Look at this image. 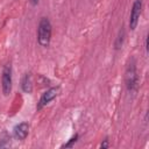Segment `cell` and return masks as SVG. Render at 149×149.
Listing matches in <instances>:
<instances>
[{
	"label": "cell",
	"mask_w": 149,
	"mask_h": 149,
	"mask_svg": "<svg viewBox=\"0 0 149 149\" xmlns=\"http://www.w3.org/2000/svg\"><path fill=\"white\" fill-rule=\"evenodd\" d=\"M51 34H52V26L50 20L45 16L41 17L37 26V43L43 48L49 47L51 41Z\"/></svg>",
	"instance_id": "cell-1"
},
{
	"label": "cell",
	"mask_w": 149,
	"mask_h": 149,
	"mask_svg": "<svg viewBox=\"0 0 149 149\" xmlns=\"http://www.w3.org/2000/svg\"><path fill=\"white\" fill-rule=\"evenodd\" d=\"M125 84H126V88L128 92H136L139 88V74H137V69H136V62L134 58L128 63L126 68Z\"/></svg>",
	"instance_id": "cell-2"
},
{
	"label": "cell",
	"mask_w": 149,
	"mask_h": 149,
	"mask_svg": "<svg viewBox=\"0 0 149 149\" xmlns=\"http://www.w3.org/2000/svg\"><path fill=\"white\" fill-rule=\"evenodd\" d=\"M13 86V79H12V65L10 63H7L1 73V90L5 97H8L12 92Z\"/></svg>",
	"instance_id": "cell-3"
},
{
	"label": "cell",
	"mask_w": 149,
	"mask_h": 149,
	"mask_svg": "<svg viewBox=\"0 0 149 149\" xmlns=\"http://www.w3.org/2000/svg\"><path fill=\"white\" fill-rule=\"evenodd\" d=\"M59 91H61V86L57 85V86H52V87H49L40 98L37 105H36V111H41L43 107H45L48 104H50L58 94H59Z\"/></svg>",
	"instance_id": "cell-4"
},
{
	"label": "cell",
	"mask_w": 149,
	"mask_h": 149,
	"mask_svg": "<svg viewBox=\"0 0 149 149\" xmlns=\"http://www.w3.org/2000/svg\"><path fill=\"white\" fill-rule=\"evenodd\" d=\"M142 8H143L142 0H135L133 2L130 15H129V22H128V26H129L130 30L136 29V27L139 24V21H140V17H141V14H142Z\"/></svg>",
	"instance_id": "cell-5"
},
{
	"label": "cell",
	"mask_w": 149,
	"mask_h": 149,
	"mask_svg": "<svg viewBox=\"0 0 149 149\" xmlns=\"http://www.w3.org/2000/svg\"><path fill=\"white\" fill-rule=\"evenodd\" d=\"M29 123L28 122H21L19 125H16L14 127V137L19 141H23L26 140V137L29 134Z\"/></svg>",
	"instance_id": "cell-6"
},
{
	"label": "cell",
	"mask_w": 149,
	"mask_h": 149,
	"mask_svg": "<svg viewBox=\"0 0 149 149\" xmlns=\"http://www.w3.org/2000/svg\"><path fill=\"white\" fill-rule=\"evenodd\" d=\"M33 78H31V73L27 72L23 74V77L21 78V90L27 93V94H31L33 92Z\"/></svg>",
	"instance_id": "cell-7"
},
{
	"label": "cell",
	"mask_w": 149,
	"mask_h": 149,
	"mask_svg": "<svg viewBox=\"0 0 149 149\" xmlns=\"http://www.w3.org/2000/svg\"><path fill=\"white\" fill-rule=\"evenodd\" d=\"M125 37H126V30L123 27H121V29L119 30L118 36L115 38V42H114V49L115 50H120L122 48L123 42H125Z\"/></svg>",
	"instance_id": "cell-8"
},
{
	"label": "cell",
	"mask_w": 149,
	"mask_h": 149,
	"mask_svg": "<svg viewBox=\"0 0 149 149\" xmlns=\"http://www.w3.org/2000/svg\"><path fill=\"white\" fill-rule=\"evenodd\" d=\"M78 137H79V135L78 134H74L68 142H65V143H63L62 146H61V148H71V147H73V144L78 141Z\"/></svg>",
	"instance_id": "cell-9"
},
{
	"label": "cell",
	"mask_w": 149,
	"mask_h": 149,
	"mask_svg": "<svg viewBox=\"0 0 149 149\" xmlns=\"http://www.w3.org/2000/svg\"><path fill=\"white\" fill-rule=\"evenodd\" d=\"M109 147V142H108V137H105V140H102L101 144H100V149H106Z\"/></svg>",
	"instance_id": "cell-10"
},
{
	"label": "cell",
	"mask_w": 149,
	"mask_h": 149,
	"mask_svg": "<svg viewBox=\"0 0 149 149\" xmlns=\"http://www.w3.org/2000/svg\"><path fill=\"white\" fill-rule=\"evenodd\" d=\"M38 1H40V0H29V2H30L31 6H36V5L38 3Z\"/></svg>",
	"instance_id": "cell-11"
},
{
	"label": "cell",
	"mask_w": 149,
	"mask_h": 149,
	"mask_svg": "<svg viewBox=\"0 0 149 149\" xmlns=\"http://www.w3.org/2000/svg\"><path fill=\"white\" fill-rule=\"evenodd\" d=\"M144 47H146V50L148 51V36H146V42H144Z\"/></svg>",
	"instance_id": "cell-12"
}]
</instances>
